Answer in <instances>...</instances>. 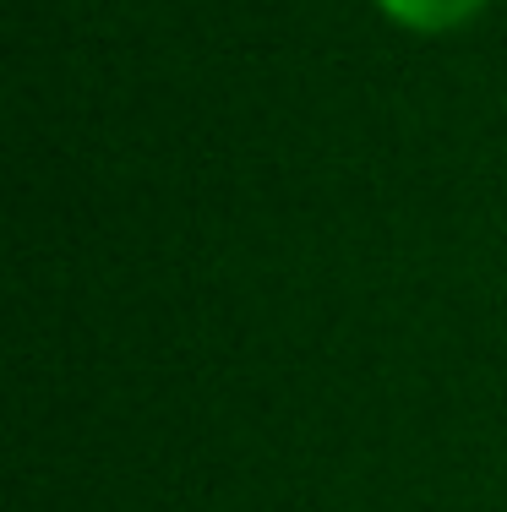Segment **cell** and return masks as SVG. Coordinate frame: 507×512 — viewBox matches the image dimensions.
Returning <instances> with one entry per match:
<instances>
[{
	"label": "cell",
	"mask_w": 507,
	"mask_h": 512,
	"mask_svg": "<svg viewBox=\"0 0 507 512\" xmlns=\"http://www.w3.org/2000/svg\"><path fill=\"white\" fill-rule=\"evenodd\" d=\"M377 6L393 11L409 28H453V22H464L480 0H377Z\"/></svg>",
	"instance_id": "6da1fadb"
}]
</instances>
